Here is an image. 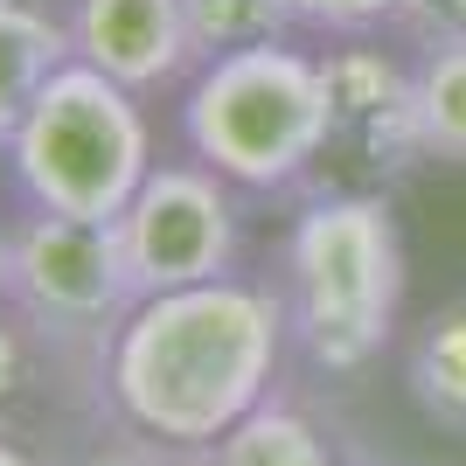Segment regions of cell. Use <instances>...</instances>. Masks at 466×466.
<instances>
[{"label":"cell","instance_id":"7a4b0ae2","mask_svg":"<svg viewBox=\"0 0 466 466\" xmlns=\"http://www.w3.org/2000/svg\"><path fill=\"white\" fill-rule=\"evenodd\" d=\"M404 307V237L390 195L341 188L299 209L286 237V320L320 370L376 362Z\"/></svg>","mask_w":466,"mask_h":466},{"label":"cell","instance_id":"7c38bea8","mask_svg":"<svg viewBox=\"0 0 466 466\" xmlns=\"http://www.w3.org/2000/svg\"><path fill=\"white\" fill-rule=\"evenodd\" d=\"M216 466H334L328 439L286 404H258L230 439H216Z\"/></svg>","mask_w":466,"mask_h":466},{"label":"cell","instance_id":"30bf717a","mask_svg":"<svg viewBox=\"0 0 466 466\" xmlns=\"http://www.w3.org/2000/svg\"><path fill=\"white\" fill-rule=\"evenodd\" d=\"M404 376H410V404L425 410L431 425H446V431L466 439V292L446 299L418 328Z\"/></svg>","mask_w":466,"mask_h":466},{"label":"cell","instance_id":"52a82bcc","mask_svg":"<svg viewBox=\"0 0 466 466\" xmlns=\"http://www.w3.org/2000/svg\"><path fill=\"white\" fill-rule=\"evenodd\" d=\"M328 91V154L362 181H404L425 167V112H418V63L376 49L370 35H341L320 49Z\"/></svg>","mask_w":466,"mask_h":466},{"label":"cell","instance_id":"5b68a950","mask_svg":"<svg viewBox=\"0 0 466 466\" xmlns=\"http://www.w3.org/2000/svg\"><path fill=\"white\" fill-rule=\"evenodd\" d=\"M7 299L49 334H118L139 307L118 223L84 216H21L7 230Z\"/></svg>","mask_w":466,"mask_h":466},{"label":"cell","instance_id":"5bb4252c","mask_svg":"<svg viewBox=\"0 0 466 466\" xmlns=\"http://www.w3.org/2000/svg\"><path fill=\"white\" fill-rule=\"evenodd\" d=\"M286 7L313 35H370V28L397 21V0H286Z\"/></svg>","mask_w":466,"mask_h":466},{"label":"cell","instance_id":"2e32d148","mask_svg":"<svg viewBox=\"0 0 466 466\" xmlns=\"http://www.w3.org/2000/svg\"><path fill=\"white\" fill-rule=\"evenodd\" d=\"M21 376H28V349H21V328H15V320H0V410L15 404Z\"/></svg>","mask_w":466,"mask_h":466},{"label":"cell","instance_id":"ba28073f","mask_svg":"<svg viewBox=\"0 0 466 466\" xmlns=\"http://www.w3.org/2000/svg\"><path fill=\"white\" fill-rule=\"evenodd\" d=\"M70 49H77V63L105 70L133 97L167 91V84H181L195 70L188 7L181 0H77Z\"/></svg>","mask_w":466,"mask_h":466},{"label":"cell","instance_id":"9a60e30c","mask_svg":"<svg viewBox=\"0 0 466 466\" xmlns=\"http://www.w3.org/2000/svg\"><path fill=\"white\" fill-rule=\"evenodd\" d=\"M397 28L431 42H466V0H397Z\"/></svg>","mask_w":466,"mask_h":466},{"label":"cell","instance_id":"9c48e42d","mask_svg":"<svg viewBox=\"0 0 466 466\" xmlns=\"http://www.w3.org/2000/svg\"><path fill=\"white\" fill-rule=\"evenodd\" d=\"M70 56H77L70 49V21H56L35 0H0V147L21 133L28 105Z\"/></svg>","mask_w":466,"mask_h":466},{"label":"cell","instance_id":"4fadbf2b","mask_svg":"<svg viewBox=\"0 0 466 466\" xmlns=\"http://www.w3.org/2000/svg\"><path fill=\"white\" fill-rule=\"evenodd\" d=\"M418 112H425V154L466 167V42H431L418 56Z\"/></svg>","mask_w":466,"mask_h":466},{"label":"cell","instance_id":"ac0fdd59","mask_svg":"<svg viewBox=\"0 0 466 466\" xmlns=\"http://www.w3.org/2000/svg\"><path fill=\"white\" fill-rule=\"evenodd\" d=\"M0 299H7V230H0Z\"/></svg>","mask_w":466,"mask_h":466},{"label":"cell","instance_id":"e0dca14e","mask_svg":"<svg viewBox=\"0 0 466 466\" xmlns=\"http://www.w3.org/2000/svg\"><path fill=\"white\" fill-rule=\"evenodd\" d=\"M0 466H35V460H28L21 446H7V439H0Z\"/></svg>","mask_w":466,"mask_h":466},{"label":"cell","instance_id":"277c9868","mask_svg":"<svg viewBox=\"0 0 466 466\" xmlns=\"http://www.w3.org/2000/svg\"><path fill=\"white\" fill-rule=\"evenodd\" d=\"M7 160L35 209L118 223L139 181L154 175V126L126 84L70 56L7 139Z\"/></svg>","mask_w":466,"mask_h":466},{"label":"cell","instance_id":"8fae6325","mask_svg":"<svg viewBox=\"0 0 466 466\" xmlns=\"http://www.w3.org/2000/svg\"><path fill=\"white\" fill-rule=\"evenodd\" d=\"M188 7V42H195V70L216 56H237V49H265V42H286L299 21H292L286 0H181Z\"/></svg>","mask_w":466,"mask_h":466},{"label":"cell","instance_id":"3957f363","mask_svg":"<svg viewBox=\"0 0 466 466\" xmlns=\"http://www.w3.org/2000/svg\"><path fill=\"white\" fill-rule=\"evenodd\" d=\"M181 139L237 188H292L328 154V91L320 56L265 42L195 70L181 97Z\"/></svg>","mask_w":466,"mask_h":466},{"label":"cell","instance_id":"8992f818","mask_svg":"<svg viewBox=\"0 0 466 466\" xmlns=\"http://www.w3.org/2000/svg\"><path fill=\"white\" fill-rule=\"evenodd\" d=\"M237 181H223L209 160H154V175L118 216V244L133 265L139 299L188 292L209 279H230L237 265Z\"/></svg>","mask_w":466,"mask_h":466},{"label":"cell","instance_id":"6da1fadb","mask_svg":"<svg viewBox=\"0 0 466 466\" xmlns=\"http://www.w3.org/2000/svg\"><path fill=\"white\" fill-rule=\"evenodd\" d=\"M286 328V299L251 279L154 292L118 320L105 383L147 439L209 452L272 397Z\"/></svg>","mask_w":466,"mask_h":466}]
</instances>
